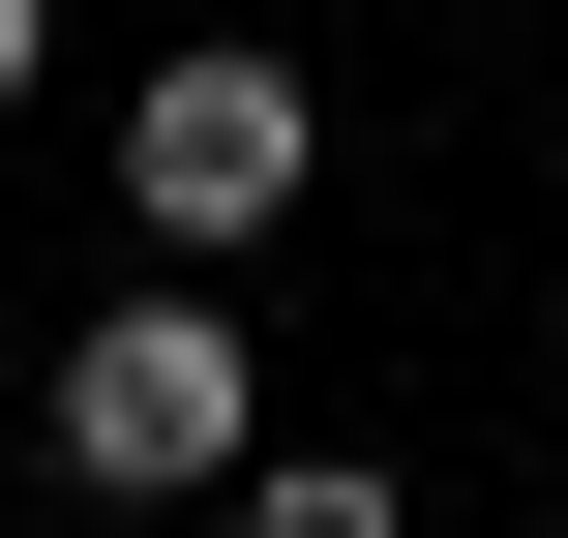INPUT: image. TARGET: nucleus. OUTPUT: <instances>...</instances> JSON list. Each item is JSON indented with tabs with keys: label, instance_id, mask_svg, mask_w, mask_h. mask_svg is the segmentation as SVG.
<instances>
[{
	"label": "nucleus",
	"instance_id": "obj_2",
	"mask_svg": "<svg viewBox=\"0 0 568 538\" xmlns=\"http://www.w3.org/2000/svg\"><path fill=\"white\" fill-rule=\"evenodd\" d=\"M300 150H329L300 60H150V90H120V210H150V270H240V240L300 210Z\"/></svg>",
	"mask_w": 568,
	"mask_h": 538
},
{
	"label": "nucleus",
	"instance_id": "obj_1",
	"mask_svg": "<svg viewBox=\"0 0 568 538\" xmlns=\"http://www.w3.org/2000/svg\"><path fill=\"white\" fill-rule=\"evenodd\" d=\"M30 449H60L90 509H240V449H270V359L210 329V270H150V300H90V329H60Z\"/></svg>",
	"mask_w": 568,
	"mask_h": 538
},
{
	"label": "nucleus",
	"instance_id": "obj_4",
	"mask_svg": "<svg viewBox=\"0 0 568 538\" xmlns=\"http://www.w3.org/2000/svg\"><path fill=\"white\" fill-rule=\"evenodd\" d=\"M30 60H60V0H0V90H30Z\"/></svg>",
	"mask_w": 568,
	"mask_h": 538
},
{
	"label": "nucleus",
	"instance_id": "obj_3",
	"mask_svg": "<svg viewBox=\"0 0 568 538\" xmlns=\"http://www.w3.org/2000/svg\"><path fill=\"white\" fill-rule=\"evenodd\" d=\"M240 538H419V509H389V449H240Z\"/></svg>",
	"mask_w": 568,
	"mask_h": 538
}]
</instances>
